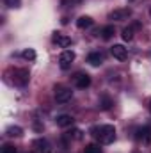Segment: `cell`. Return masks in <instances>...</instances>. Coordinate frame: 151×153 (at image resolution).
<instances>
[{
  "label": "cell",
  "mask_w": 151,
  "mask_h": 153,
  "mask_svg": "<svg viewBox=\"0 0 151 153\" xmlns=\"http://www.w3.org/2000/svg\"><path fill=\"white\" fill-rule=\"evenodd\" d=\"M93 135L100 141V144H110L115 139V128L112 125H103L100 128H93Z\"/></svg>",
  "instance_id": "cell-1"
},
{
  "label": "cell",
  "mask_w": 151,
  "mask_h": 153,
  "mask_svg": "<svg viewBox=\"0 0 151 153\" xmlns=\"http://www.w3.org/2000/svg\"><path fill=\"white\" fill-rule=\"evenodd\" d=\"M71 96H73V91L70 87H64V85H57L55 87V102L66 103V102L71 100Z\"/></svg>",
  "instance_id": "cell-2"
},
{
  "label": "cell",
  "mask_w": 151,
  "mask_h": 153,
  "mask_svg": "<svg viewBox=\"0 0 151 153\" xmlns=\"http://www.w3.org/2000/svg\"><path fill=\"white\" fill-rule=\"evenodd\" d=\"M13 80H14V84H16V85L23 87V85H27V84H29L30 75H29V71H27V70L18 68V70H14V71H13Z\"/></svg>",
  "instance_id": "cell-3"
},
{
  "label": "cell",
  "mask_w": 151,
  "mask_h": 153,
  "mask_svg": "<svg viewBox=\"0 0 151 153\" xmlns=\"http://www.w3.org/2000/svg\"><path fill=\"white\" fill-rule=\"evenodd\" d=\"M130 16H132V9L130 7H121V9H114L112 13L109 14V20L121 22V20H128Z\"/></svg>",
  "instance_id": "cell-4"
},
{
  "label": "cell",
  "mask_w": 151,
  "mask_h": 153,
  "mask_svg": "<svg viewBox=\"0 0 151 153\" xmlns=\"http://www.w3.org/2000/svg\"><path fill=\"white\" fill-rule=\"evenodd\" d=\"M73 61H75V52L73 50H64L61 53V57H59V62H61L62 70H70L71 64H73Z\"/></svg>",
  "instance_id": "cell-5"
},
{
  "label": "cell",
  "mask_w": 151,
  "mask_h": 153,
  "mask_svg": "<svg viewBox=\"0 0 151 153\" xmlns=\"http://www.w3.org/2000/svg\"><path fill=\"white\" fill-rule=\"evenodd\" d=\"M73 78H75V85L78 89H85V87L91 85V76L87 73H76Z\"/></svg>",
  "instance_id": "cell-6"
},
{
  "label": "cell",
  "mask_w": 151,
  "mask_h": 153,
  "mask_svg": "<svg viewBox=\"0 0 151 153\" xmlns=\"http://www.w3.org/2000/svg\"><path fill=\"white\" fill-rule=\"evenodd\" d=\"M110 53L114 55V59H117V61H124L128 57V50L123 45H114L110 48Z\"/></svg>",
  "instance_id": "cell-7"
},
{
  "label": "cell",
  "mask_w": 151,
  "mask_h": 153,
  "mask_svg": "<svg viewBox=\"0 0 151 153\" xmlns=\"http://www.w3.org/2000/svg\"><path fill=\"white\" fill-rule=\"evenodd\" d=\"M135 137H137L139 141L146 143V144H151V128L150 126H142V128H139Z\"/></svg>",
  "instance_id": "cell-8"
},
{
  "label": "cell",
  "mask_w": 151,
  "mask_h": 153,
  "mask_svg": "<svg viewBox=\"0 0 151 153\" xmlns=\"http://www.w3.org/2000/svg\"><path fill=\"white\" fill-rule=\"evenodd\" d=\"M34 146L38 148L39 153H52V144L46 139H43V137H39V139L34 141Z\"/></svg>",
  "instance_id": "cell-9"
},
{
  "label": "cell",
  "mask_w": 151,
  "mask_h": 153,
  "mask_svg": "<svg viewBox=\"0 0 151 153\" xmlns=\"http://www.w3.org/2000/svg\"><path fill=\"white\" fill-rule=\"evenodd\" d=\"M53 43L59 45L61 48H68V46L71 45V38H68V36H64V34H61V32H55V34H53Z\"/></svg>",
  "instance_id": "cell-10"
},
{
  "label": "cell",
  "mask_w": 151,
  "mask_h": 153,
  "mask_svg": "<svg viewBox=\"0 0 151 153\" xmlns=\"http://www.w3.org/2000/svg\"><path fill=\"white\" fill-rule=\"evenodd\" d=\"M73 117L70 114H61L55 117V123H57V126H61V128H66V126H71L73 125Z\"/></svg>",
  "instance_id": "cell-11"
},
{
  "label": "cell",
  "mask_w": 151,
  "mask_h": 153,
  "mask_svg": "<svg viewBox=\"0 0 151 153\" xmlns=\"http://www.w3.org/2000/svg\"><path fill=\"white\" fill-rule=\"evenodd\" d=\"M87 62H89L91 66H100V64L103 62V53H100V52H91V53L87 55Z\"/></svg>",
  "instance_id": "cell-12"
},
{
  "label": "cell",
  "mask_w": 151,
  "mask_h": 153,
  "mask_svg": "<svg viewBox=\"0 0 151 153\" xmlns=\"http://www.w3.org/2000/svg\"><path fill=\"white\" fill-rule=\"evenodd\" d=\"M114 102L110 96H107V94H103V96H100V102H98V107L101 109V111H109V109H112Z\"/></svg>",
  "instance_id": "cell-13"
},
{
  "label": "cell",
  "mask_w": 151,
  "mask_h": 153,
  "mask_svg": "<svg viewBox=\"0 0 151 153\" xmlns=\"http://www.w3.org/2000/svg\"><path fill=\"white\" fill-rule=\"evenodd\" d=\"M93 18L91 16H80L78 20H76V27L78 29H89V27H93Z\"/></svg>",
  "instance_id": "cell-14"
},
{
  "label": "cell",
  "mask_w": 151,
  "mask_h": 153,
  "mask_svg": "<svg viewBox=\"0 0 151 153\" xmlns=\"http://www.w3.org/2000/svg\"><path fill=\"white\" fill-rule=\"evenodd\" d=\"M98 34L105 39V41H109V39L114 38V34H115V29H114V25H107V27H103V29H101Z\"/></svg>",
  "instance_id": "cell-15"
},
{
  "label": "cell",
  "mask_w": 151,
  "mask_h": 153,
  "mask_svg": "<svg viewBox=\"0 0 151 153\" xmlns=\"http://www.w3.org/2000/svg\"><path fill=\"white\" fill-rule=\"evenodd\" d=\"M5 134H7L9 137H21V135H23V130H21V126H9V128L5 130Z\"/></svg>",
  "instance_id": "cell-16"
},
{
  "label": "cell",
  "mask_w": 151,
  "mask_h": 153,
  "mask_svg": "<svg viewBox=\"0 0 151 153\" xmlns=\"http://www.w3.org/2000/svg\"><path fill=\"white\" fill-rule=\"evenodd\" d=\"M21 57L27 59V61H34V59H36V52H34L32 48H25V50L21 52Z\"/></svg>",
  "instance_id": "cell-17"
},
{
  "label": "cell",
  "mask_w": 151,
  "mask_h": 153,
  "mask_svg": "<svg viewBox=\"0 0 151 153\" xmlns=\"http://www.w3.org/2000/svg\"><path fill=\"white\" fill-rule=\"evenodd\" d=\"M123 39L124 41H132L133 39V27H126V29H123Z\"/></svg>",
  "instance_id": "cell-18"
},
{
  "label": "cell",
  "mask_w": 151,
  "mask_h": 153,
  "mask_svg": "<svg viewBox=\"0 0 151 153\" xmlns=\"http://www.w3.org/2000/svg\"><path fill=\"white\" fill-rule=\"evenodd\" d=\"M84 153H101V148L98 144H87L84 148Z\"/></svg>",
  "instance_id": "cell-19"
},
{
  "label": "cell",
  "mask_w": 151,
  "mask_h": 153,
  "mask_svg": "<svg viewBox=\"0 0 151 153\" xmlns=\"http://www.w3.org/2000/svg\"><path fill=\"white\" fill-rule=\"evenodd\" d=\"M4 4L7 7H11V9H18L21 5V0H4Z\"/></svg>",
  "instance_id": "cell-20"
},
{
  "label": "cell",
  "mask_w": 151,
  "mask_h": 153,
  "mask_svg": "<svg viewBox=\"0 0 151 153\" xmlns=\"http://www.w3.org/2000/svg\"><path fill=\"white\" fill-rule=\"evenodd\" d=\"M84 0H62V5L64 7H75V5H80Z\"/></svg>",
  "instance_id": "cell-21"
},
{
  "label": "cell",
  "mask_w": 151,
  "mask_h": 153,
  "mask_svg": "<svg viewBox=\"0 0 151 153\" xmlns=\"http://www.w3.org/2000/svg\"><path fill=\"white\" fill-rule=\"evenodd\" d=\"M2 153H18V150H16L13 144H5V146L2 148Z\"/></svg>",
  "instance_id": "cell-22"
},
{
  "label": "cell",
  "mask_w": 151,
  "mask_h": 153,
  "mask_svg": "<svg viewBox=\"0 0 151 153\" xmlns=\"http://www.w3.org/2000/svg\"><path fill=\"white\" fill-rule=\"evenodd\" d=\"M148 109H150V112H151V100H150V103H148Z\"/></svg>",
  "instance_id": "cell-23"
},
{
  "label": "cell",
  "mask_w": 151,
  "mask_h": 153,
  "mask_svg": "<svg viewBox=\"0 0 151 153\" xmlns=\"http://www.w3.org/2000/svg\"><path fill=\"white\" fill-rule=\"evenodd\" d=\"M150 14H151V11H150Z\"/></svg>",
  "instance_id": "cell-24"
}]
</instances>
